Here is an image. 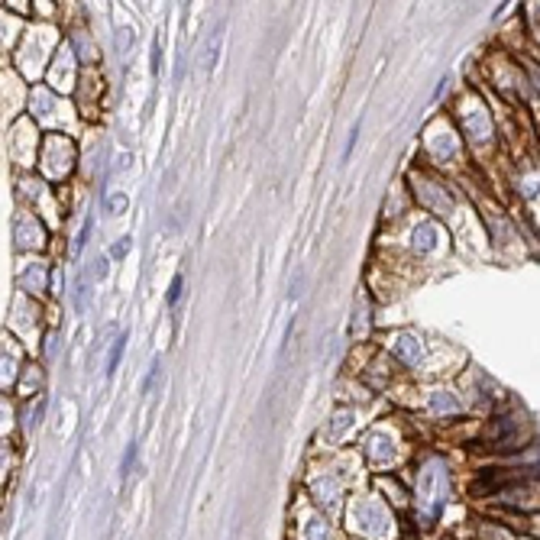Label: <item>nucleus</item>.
<instances>
[{"mask_svg": "<svg viewBox=\"0 0 540 540\" xmlns=\"http://www.w3.org/2000/svg\"><path fill=\"white\" fill-rule=\"evenodd\" d=\"M133 456H136V444L129 446V450H127V456H123V473H127V469H129V463H133Z\"/></svg>", "mask_w": 540, "mask_h": 540, "instance_id": "20e7f679", "label": "nucleus"}, {"mask_svg": "<svg viewBox=\"0 0 540 540\" xmlns=\"http://www.w3.org/2000/svg\"><path fill=\"white\" fill-rule=\"evenodd\" d=\"M356 136H360V123H356V127H353V133H350V143H346V152H343V159H350L353 146H356Z\"/></svg>", "mask_w": 540, "mask_h": 540, "instance_id": "f03ea898", "label": "nucleus"}, {"mask_svg": "<svg viewBox=\"0 0 540 540\" xmlns=\"http://www.w3.org/2000/svg\"><path fill=\"white\" fill-rule=\"evenodd\" d=\"M178 295H181V278H175V282H172V291H169V304H175Z\"/></svg>", "mask_w": 540, "mask_h": 540, "instance_id": "7ed1b4c3", "label": "nucleus"}, {"mask_svg": "<svg viewBox=\"0 0 540 540\" xmlns=\"http://www.w3.org/2000/svg\"><path fill=\"white\" fill-rule=\"evenodd\" d=\"M123 343H127V337H120V340H117V346H114V356H110V362H107V372H110V375H114V369H117L120 356H123Z\"/></svg>", "mask_w": 540, "mask_h": 540, "instance_id": "f257e3e1", "label": "nucleus"}]
</instances>
